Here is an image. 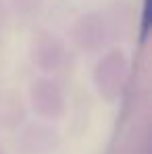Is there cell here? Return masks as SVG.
<instances>
[{"label": "cell", "mask_w": 152, "mask_h": 154, "mask_svg": "<svg viewBox=\"0 0 152 154\" xmlns=\"http://www.w3.org/2000/svg\"><path fill=\"white\" fill-rule=\"evenodd\" d=\"M148 6H150V0H144V25H142V35L146 38V31H148Z\"/></svg>", "instance_id": "6da1fadb"}]
</instances>
